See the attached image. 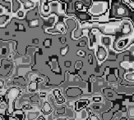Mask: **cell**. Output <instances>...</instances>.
<instances>
[{"label":"cell","instance_id":"cell-1","mask_svg":"<svg viewBox=\"0 0 134 120\" xmlns=\"http://www.w3.org/2000/svg\"><path fill=\"white\" fill-rule=\"evenodd\" d=\"M130 115H131V116H134V110H130Z\"/></svg>","mask_w":134,"mask_h":120}]
</instances>
